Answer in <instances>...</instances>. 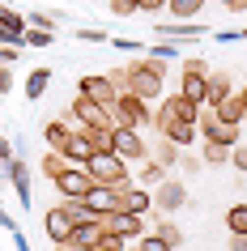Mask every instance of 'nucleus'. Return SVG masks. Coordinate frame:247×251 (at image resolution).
Masks as SVG:
<instances>
[{
    "label": "nucleus",
    "mask_w": 247,
    "mask_h": 251,
    "mask_svg": "<svg viewBox=\"0 0 247 251\" xmlns=\"http://www.w3.org/2000/svg\"><path fill=\"white\" fill-rule=\"evenodd\" d=\"M128 94H137V98H145V102L162 98V94H166V73H158L149 60L128 64Z\"/></svg>",
    "instance_id": "obj_1"
},
{
    "label": "nucleus",
    "mask_w": 247,
    "mask_h": 251,
    "mask_svg": "<svg viewBox=\"0 0 247 251\" xmlns=\"http://www.w3.org/2000/svg\"><path fill=\"white\" fill-rule=\"evenodd\" d=\"M85 171H90V179L94 183H124L128 179V162L119 158L115 149H94V158L85 162Z\"/></svg>",
    "instance_id": "obj_2"
},
{
    "label": "nucleus",
    "mask_w": 247,
    "mask_h": 251,
    "mask_svg": "<svg viewBox=\"0 0 247 251\" xmlns=\"http://www.w3.org/2000/svg\"><path fill=\"white\" fill-rule=\"evenodd\" d=\"M68 119L77 124V128H107V124H115L111 119V106L107 102H98V98H90V94H77L73 98V106H68Z\"/></svg>",
    "instance_id": "obj_3"
},
{
    "label": "nucleus",
    "mask_w": 247,
    "mask_h": 251,
    "mask_svg": "<svg viewBox=\"0 0 247 251\" xmlns=\"http://www.w3.org/2000/svg\"><path fill=\"white\" fill-rule=\"evenodd\" d=\"M111 119H115L119 128H145V124H154V111H149L145 98H137V94L124 90L115 102H111Z\"/></svg>",
    "instance_id": "obj_4"
},
{
    "label": "nucleus",
    "mask_w": 247,
    "mask_h": 251,
    "mask_svg": "<svg viewBox=\"0 0 247 251\" xmlns=\"http://www.w3.org/2000/svg\"><path fill=\"white\" fill-rule=\"evenodd\" d=\"M200 111L205 106L183 98V94H162V106L154 111V128L158 124H170V119H188V124H200Z\"/></svg>",
    "instance_id": "obj_5"
},
{
    "label": "nucleus",
    "mask_w": 247,
    "mask_h": 251,
    "mask_svg": "<svg viewBox=\"0 0 247 251\" xmlns=\"http://www.w3.org/2000/svg\"><path fill=\"white\" fill-rule=\"evenodd\" d=\"M52 183H55V192H60L64 200H85V192L94 187V179H90V171H85V166H73V162H68V166L55 175Z\"/></svg>",
    "instance_id": "obj_6"
},
{
    "label": "nucleus",
    "mask_w": 247,
    "mask_h": 251,
    "mask_svg": "<svg viewBox=\"0 0 247 251\" xmlns=\"http://www.w3.org/2000/svg\"><path fill=\"white\" fill-rule=\"evenodd\" d=\"M103 230H111V234H124L128 243H137V238L145 234V213L111 209V213H103Z\"/></svg>",
    "instance_id": "obj_7"
},
{
    "label": "nucleus",
    "mask_w": 247,
    "mask_h": 251,
    "mask_svg": "<svg viewBox=\"0 0 247 251\" xmlns=\"http://www.w3.org/2000/svg\"><path fill=\"white\" fill-rule=\"evenodd\" d=\"M111 149H115V153L128 162V166H132V162H145V158H149L145 136L137 132V128H119V124H115V136H111Z\"/></svg>",
    "instance_id": "obj_8"
},
{
    "label": "nucleus",
    "mask_w": 247,
    "mask_h": 251,
    "mask_svg": "<svg viewBox=\"0 0 247 251\" xmlns=\"http://www.w3.org/2000/svg\"><path fill=\"white\" fill-rule=\"evenodd\" d=\"M239 128L243 124H226V119H218L213 111H200V136L205 141H218V145H239Z\"/></svg>",
    "instance_id": "obj_9"
},
{
    "label": "nucleus",
    "mask_w": 247,
    "mask_h": 251,
    "mask_svg": "<svg viewBox=\"0 0 247 251\" xmlns=\"http://www.w3.org/2000/svg\"><path fill=\"white\" fill-rule=\"evenodd\" d=\"M115 209H128V213H149L154 209V192H149V187H141V183H128V179H124V183H115Z\"/></svg>",
    "instance_id": "obj_10"
},
{
    "label": "nucleus",
    "mask_w": 247,
    "mask_h": 251,
    "mask_svg": "<svg viewBox=\"0 0 247 251\" xmlns=\"http://www.w3.org/2000/svg\"><path fill=\"white\" fill-rule=\"evenodd\" d=\"M183 204H188V187H183L179 179H162V183L154 187V209L158 213H166V217H170V213H179Z\"/></svg>",
    "instance_id": "obj_11"
},
{
    "label": "nucleus",
    "mask_w": 247,
    "mask_h": 251,
    "mask_svg": "<svg viewBox=\"0 0 247 251\" xmlns=\"http://www.w3.org/2000/svg\"><path fill=\"white\" fill-rule=\"evenodd\" d=\"M4 175H9V183H13L17 200H22V209H30V204H34V179H30V166L13 153V162L4 166Z\"/></svg>",
    "instance_id": "obj_12"
},
{
    "label": "nucleus",
    "mask_w": 247,
    "mask_h": 251,
    "mask_svg": "<svg viewBox=\"0 0 247 251\" xmlns=\"http://www.w3.org/2000/svg\"><path fill=\"white\" fill-rule=\"evenodd\" d=\"M77 94H90V98H98V102H115L119 98V90H115V81L107 77V73H85V77L77 81Z\"/></svg>",
    "instance_id": "obj_13"
},
{
    "label": "nucleus",
    "mask_w": 247,
    "mask_h": 251,
    "mask_svg": "<svg viewBox=\"0 0 247 251\" xmlns=\"http://www.w3.org/2000/svg\"><path fill=\"white\" fill-rule=\"evenodd\" d=\"M158 136H166V141H175L179 149H188V145H196V136H200V124L170 119V124H158Z\"/></svg>",
    "instance_id": "obj_14"
},
{
    "label": "nucleus",
    "mask_w": 247,
    "mask_h": 251,
    "mask_svg": "<svg viewBox=\"0 0 247 251\" xmlns=\"http://www.w3.org/2000/svg\"><path fill=\"white\" fill-rule=\"evenodd\" d=\"M43 230H47L52 243H68V234H73V217L64 213V204H55V209L43 213Z\"/></svg>",
    "instance_id": "obj_15"
},
{
    "label": "nucleus",
    "mask_w": 247,
    "mask_h": 251,
    "mask_svg": "<svg viewBox=\"0 0 247 251\" xmlns=\"http://www.w3.org/2000/svg\"><path fill=\"white\" fill-rule=\"evenodd\" d=\"M64 158L73 162V166H85V162L94 158V141L85 128H73V136H68V145H64Z\"/></svg>",
    "instance_id": "obj_16"
},
{
    "label": "nucleus",
    "mask_w": 247,
    "mask_h": 251,
    "mask_svg": "<svg viewBox=\"0 0 247 251\" xmlns=\"http://www.w3.org/2000/svg\"><path fill=\"white\" fill-rule=\"evenodd\" d=\"M209 111L218 119H226V124H247V106H243V98H239V90H230L218 106H209Z\"/></svg>",
    "instance_id": "obj_17"
},
{
    "label": "nucleus",
    "mask_w": 247,
    "mask_h": 251,
    "mask_svg": "<svg viewBox=\"0 0 247 251\" xmlns=\"http://www.w3.org/2000/svg\"><path fill=\"white\" fill-rule=\"evenodd\" d=\"M98 238H103V217H98V222H85V226H73L68 247H73V251H90Z\"/></svg>",
    "instance_id": "obj_18"
},
{
    "label": "nucleus",
    "mask_w": 247,
    "mask_h": 251,
    "mask_svg": "<svg viewBox=\"0 0 247 251\" xmlns=\"http://www.w3.org/2000/svg\"><path fill=\"white\" fill-rule=\"evenodd\" d=\"M179 94L205 106V98H209V73H183V77H179Z\"/></svg>",
    "instance_id": "obj_19"
},
{
    "label": "nucleus",
    "mask_w": 247,
    "mask_h": 251,
    "mask_svg": "<svg viewBox=\"0 0 247 251\" xmlns=\"http://www.w3.org/2000/svg\"><path fill=\"white\" fill-rule=\"evenodd\" d=\"M85 200H90L98 213H111V209L119 204V200H115V187H111V183H94L90 192H85Z\"/></svg>",
    "instance_id": "obj_20"
},
{
    "label": "nucleus",
    "mask_w": 247,
    "mask_h": 251,
    "mask_svg": "<svg viewBox=\"0 0 247 251\" xmlns=\"http://www.w3.org/2000/svg\"><path fill=\"white\" fill-rule=\"evenodd\" d=\"M43 136H47V149H55V153H64L68 136H73V128H68L64 119H52L47 128H43Z\"/></svg>",
    "instance_id": "obj_21"
},
{
    "label": "nucleus",
    "mask_w": 247,
    "mask_h": 251,
    "mask_svg": "<svg viewBox=\"0 0 247 251\" xmlns=\"http://www.w3.org/2000/svg\"><path fill=\"white\" fill-rule=\"evenodd\" d=\"M64 213L73 217V226H85V222H98V217H103L90 200H64Z\"/></svg>",
    "instance_id": "obj_22"
},
{
    "label": "nucleus",
    "mask_w": 247,
    "mask_h": 251,
    "mask_svg": "<svg viewBox=\"0 0 247 251\" xmlns=\"http://www.w3.org/2000/svg\"><path fill=\"white\" fill-rule=\"evenodd\" d=\"M234 90V81H230V73H209V98H205V106H218L226 94Z\"/></svg>",
    "instance_id": "obj_23"
},
{
    "label": "nucleus",
    "mask_w": 247,
    "mask_h": 251,
    "mask_svg": "<svg viewBox=\"0 0 247 251\" xmlns=\"http://www.w3.org/2000/svg\"><path fill=\"white\" fill-rule=\"evenodd\" d=\"M200 9H205V0H166V13L175 22H192V17H200Z\"/></svg>",
    "instance_id": "obj_24"
},
{
    "label": "nucleus",
    "mask_w": 247,
    "mask_h": 251,
    "mask_svg": "<svg viewBox=\"0 0 247 251\" xmlns=\"http://www.w3.org/2000/svg\"><path fill=\"white\" fill-rule=\"evenodd\" d=\"M158 34H162V39H196V34H205V26H196V17H192V22H170V26H158Z\"/></svg>",
    "instance_id": "obj_25"
},
{
    "label": "nucleus",
    "mask_w": 247,
    "mask_h": 251,
    "mask_svg": "<svg viewBox=\"0 0 247 251\" xmlns=\"http://www.w3.org/2000/svg\"><path fill=\"white\" fill-rule=\"evenodd\" d=\"M162 179H166V166H162V162H154V158H145V162H141V175H137V183L154 192Z\"/></svg>",
    "instance_id": "obj_26"
},
{
    "label": "nucleus",
    "mask_w": 247,
    "mask_h": 251,
    "mask_svg": "<svg viewBox=\"0 0 247 251\" xmlns=\"http://www.w3.org/2000/svg\"><path fill=\"white\" fill-rule=\"evenodd\" d=\"M47 85H52V68H34V73L26 77V98H30V102H34V98H43V94H47Z\"/></svg>",
    "instance_id": "obj_27"
},
{
    "label": "nucleus",
    "mask_w": 247,
    "mask_h": 251,
    "mask_svg": "<svg viewBox=\"0 0 247 251\" xmlns=\"http://www.w3.org/2000/svg\"><path fill=\"white\" fill-rule=\"evenodd\" d=\"M149 158H154V162H162V166H166V171H170V166H175V162L183 158V149L175 145V141H166V136H162V141H158V149H154V153H149Z\"/></svg>",
    "instance_id": "obj_28"
},
{
    "label": "nucleus",
    "mask_w": 247,
    "mask_h": 251,
    "mask_svg": "<svg viewBox=\"0 0 247 251\" xmlns=\"http://www.w3.org/2000/svg\"><path fill=\"white\" fill-rule=\"evenodd\" d=\"M226 230L230 234H247V204H230L226 209Z\"/></svg>",
    "instance_id": "obj_29"
},
{
    "label": "nucleus",
    "mask_w": 247,
    "mask_h": 251,
    "mask_svg": "<svg viewBox=\"0 0 247 251\" xmlns=\"http://www.w3.org/2000/svg\"><path fill=\"white\" fill-rule=\"evenodd\" d=\"M200 153H205L209 166H226V162H230V145H218V141H205Z\"/></svg>",
    "instance_id": "obj_30"
},
{
    "label": "nucleus",
    "mask_w": 247,
    "mask_h": 251,
    "mask_svg": "<svg viewBox=\"0 0 247 251\" xmlns=\"http://www.w3.org/2000/svg\"><path fill=\"white\" fill-rule=\"evenodd\" d=\"M137 251H175V247H170V243L158 234V230H145V234L137 238Z\"/></svg>",
    "instance_id": "obj_31"
},
{
    "label": "nucleus",
    "mask_w": 247,
    "mask_h": 251,
    "mask_svg": "<svg viewBox=\"0 0 247 251\" xmlns=\"http://www.w3.org/2000/svg\"><path fill=\"white\" fill-rule=\"evenodd\" d=\"M154 230H158V234H162V238H166L170 247H179V243H183V230H179V226H175V222H170L166 213L158 217V226H154Z\"/></svg>",
    "instance_id": "obj_32"
},
{
    "label": "nucleus",
    "mask_w": 247,
    "mask_h": 251,
    "mask_svg": "<svg viewBox=\"0 0 247 251\" xmlns=\"http://www.w3.org/2000/svg\"><path fill=\"white\" fill-rule=\"evenodd\" d=\"M64 166H68L64 153H55V149H47V153H43V175H47V179H55V175L64 171Z\"/></svg>",
    "instance_id": "obj_33"
},
{
    "label": "nucleus",
    "mask_w": 247,
    "mask_h": 251,
    "mask_svg": "<svg viewBox=\"0 0 247 251\" xmlns=\"http://www.w3.org/2000/svg\"><path fill=\"white\" fill-rule=\"evenodd\" d=\"M55 43V30H30L26 26V47H52Z\"/></svg>",
    "instance_id": "obj_34"
},
{
    "label": "nucleus",
    "mask_w": 247,
    "mask_h": 251,
    "mask_svg": "<svg viewBox=\"0 0 247 251\" xmlns=\"http://www.w3.org/2000/svg\"><path fill=\"white\" fill-rule=\"evenodd\" d=\"M111 136H115V124H107V128H90L94 149H111Z\"/></svg>",
    "instance_id": "obj_35"
},
{
    "label": "nucleus",
    "mask_w": 247,
    "mask_h": 251,
    "mask_svg": "<svg viewBox=\"0 0 247 251\" xmlns=\"http://www.w3.org/2000/svg\"><path fill=\"white\" fill-rule=\"evenodd\" d=\"M26 26L30 30H55V13H30Z\"/></svg>",
    "instance_id": "obj_36"
},
{
    "label": "nucleus",
    "mask_w": 247,
    "mask_h": 251,
    "mask_svg": "<svg viewBox=\"0 0 247 251\" xmlns=\"http://www.w3.org/2000/svg\"><path fill=\"white\" fill-rule=\"evenodd\" d=\"M183 73H213L205 55H183Z\"/></svg>",
    "instance_id": "obj_37"
},
{
    "label": "nucleus",
    "mask_w": 247,
    "mask_h": 251,
    "mask_svg": "<svg viewBox=\"0 0 247 251\" xmlns=\"http://www.w3.org/2000/svg\"><path fill=\"white\" fill-rule=\"evenodd\" d=\"M0 43H13V47H26V30H13V26H0Z\"/></svg>",
    "instance_id": "obj_38"
},
{
    "label": "nucleus",
    "mask_w": 247,
    "mask_h": 251,
    "mask_svg": "<svg viewBox=\"0 0 247 251\" xmlns=\"http://www.w3.org/2000/svg\"><path fill=\"white\" fill-rule=\"evenodd\" d=\"M107 4H111V13H115V17H132V13H137V0H107Z\"/></svg>",
    "instance_id": "obj_39"
},
{
    "label": "nucleus",
    "mask_w": 247,
    "mask_h": 251,
    "mask_svg": "<svg viewBox=\"0 0 247 251\" xmlns=\"http://www.w3.org/2000/svg\"><path fill=\"white\" fill-rule=\"evenodd\" d=\"M13 60H22V47H13V43H0V64H13Z\"/></svg>",
    "instance_id": "obj_40"
},
{
    "label": "nucleus",
    "mask_w": 247,
    "mask_h": 251,
    "mask_svg": "<svg viewBox=\"0 0 247 251\" xmlns=\"http://www.w3.org/2000/svg\"><path fill=\"white\" fill-rule=\"evenodd\" d=\"M166 0H137V13H162Z\"/></svg>",
    "instance_id": "obj_41"
},
{
    "label": "nucleus",
    "mask_w": 247,
    "mask_h": 251,
    "mask_svg": "<svg viewBox=\"0 0 247 251\" xmlns=\"http://www.w3.org/2000/svg\"><path fill=\"white\" fill-rule=\"evenodd\" d=\"M230 162H234V171H247V145H234L230 149Z\"/></svg>",
    "instance_id": "obj_42"
},
{
    "label": "nucleus",
    "mask_w": 247,
    "mask_h": 251,
    "mask_svg": "<svg viewBox=\"0 0 247 251\" xmlns=\"http://www.w3.org/2000/svg\"><path fill=\"white\" fill-rule=\"evenodd\" d=\"M77 39L81 43H107V34L103 30H77Z\"/></svg>",
    "instance_id": "obj_43"
},
{
    "label": "nucleus",
    "mask_w": 247,
    "mask_h": 251,
    "mask_svg": "<svg viewBox=\"0 0 247 251\" xmlns=\"http://www.w3.org/2000/svg\"><path fill=\"white\" fill-rule=\"evenodd\" d=\"M9 162H13V141L0 136V166H9Z\"/></svg>",
    "instance_id": "obj_44"
},
{
    "label": "nucleus",
    "mask_w": 247,
    "mask_h": 251,
    "mask_svg": "<svg viewBox=\"0 0 247 251\" xmlns=\"http://www.w3.org/2000/svg\"><path fill=\"white\" fill-rule=\"evenodd\" d=\"M13 90V73H9V64H0V94Z\"/></svg>",
    "instance_id": "obj_45"
},
{
    "label": "nucleus",
    "mask_w": 247,
    "mask_h": 251,
    "mask_svg": "<svg viewBox=\"0 0 247 251\" xmlns=\"http://www.w3.org/2000/svg\"><path fill=\"white\" fill-rule=\"evenodd\" d=\"M0 230H17V222L9 217V209H4V204H0Z\"/></svg>",
    "instance_id": "obj_46"
},
{
    "label": "nucleus",
    "mask_w": 247,
    "mask_h": 251,
    "mask_svg": "<svg viewBox=\"0 0 247 251\" xmlns=\"http://www.w3.org/2000/svg\"><path fill=\"white\" fill-rule=\"evenodd\" d=\"M179 162H183V171H188V175H196V171H200V158H188V153H183Z\"/></svg>",
    "instance_id": "obj_47"
},
{
    "label": "nucleus",
    "mask_w": 247,
    "mask_h": 251,
    "mask_svg": "<svg viewBox=\"0 0 247 251\" xmlns=\"http://www.w3.org/2000/svg\"><path fill=\"white\" fill-rule=\"evenodd\" d=\"M230 251H247V234H230Z\"/></svg>",
    "instance_id": "obj_48"
},
{
    "label": "nucleus",
    "mask_w": 247,
    "mask_h": 251,
    "mask_svg": "<svg viewBox=\"0 0 247 251\" xmlns=\"http://www.w3.org/2000/svg\"><path fill=\"white\" fill-rule=\"evenodd\" d=\"M226 9L230 13H247V0H226Z\"/></svg>",
    "instance_id": "obj_49"
},
{
    "label": "nucleus",
    "mask_w": 247,
    "mask_h": 251,
    "mask_svg": "<svg viewBox=\"0 0 247 251\" xmlns=\"http://www.w3.org/2000/svg\"><path fill=\"white\" fill-rule=\"evenodd\" d=\"M239 98H243V106H247V85H243V90H239Z\"/></svg>",
    "instance_id": "obj_50"
},
{
    "label": "nucleus",
    "mask_w": 247,
    "mask_h": 251,
    "mask_svg": "<svg viewBox=\"0 0 247 251\" xmlns=\"http://www.w3.org/2000/svg\"><path fill=\"white\" fill-rule=\"evenodd\" d=\"M239 34H243V39H247V30H239Z\"/></svg>",
    "instance_id": "obj_51"
},
{
    "label": "nucleus",
    "mask_w": 247,
    "mask_h": 251,
    "mask_svg": "<svg viewBox=\"0 0 247 251\" xmlns=\"http://www.w3.org/2000/svg\"><path fill=\"white\" fill-rule=\"evenodd\" d=\"M128 251H137V243H132V247H128Z\"/></svg>",
    "instance_id": "obj_52"
},
{
    "label": "nucleus",
    "mask_w": 247,
    "mask_h": 251,
    "mask_svg": "<svg viewBox=\"0 0 247 251\" xmlns=\"http://www.w3.org/2000/svg\"><path fill=\"white\" fill-rule=\"evenodd\" d=\"M221 4H226V0H221Z\"/></svg>",
    "instance_id": "obj_53"
}]
</instances>
